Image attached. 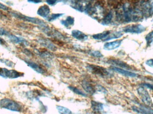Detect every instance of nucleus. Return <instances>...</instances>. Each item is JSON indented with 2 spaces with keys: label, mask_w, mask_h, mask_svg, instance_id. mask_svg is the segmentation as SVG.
<instances>
[{
  "label": "nucleus",
  "mask_w": 153,
  "mask_h": 114,
  "mask_svg": "<svg viewBox=\"0 0 153 114\" xmlns=\"http://www.w3.org/2000/svg\"><path fill=\"white\" fill-rule=\"evenodd\" d=\"M132 109L134 111L138 113L153 114V110L144 107H133Z\"/></svg>",
  "instance_id": "19"
},
{
  "label": "nucleus",
  "mask_w": 153,
  "mask_h": 114,
  "mask_svg": "<svg viewBox=\"0 0 153 114\" xmlns=\"http://www.w3.org/2000/svg\"><path fill=\"white\" fill-rule=\"evenodd\" d=\"M89 54L91 56L93 57H97V58H100V57H103V55L102 54L98 51H92L90 52Z\"/></svg>",
  "instance_id": "28"
},
{
  "label": "nucleus",
  "mask_w": 153,
  "mask_h": 114,
  "mask_svg": "<svg viewBox=\"0 0 153 114\" xmlns=\"http://www.w3.org/2000/svg\"><path fill=\"white\" fill-rule=\"evenodd\" d=\"M149 4L150 6V13L153 14V0H150Z\"/></svg>",
  "instance_id": "32"
},
{
  "label": "nucleus",
  "mask_w": 153,
  "mask_h": 114,
  "mask_svg": "<svg viewBox=\"0 0 153 114\" xmlns=\"http://www.w3.org/2000/svg\"><path fill=\"white\" fill-rule=\"evenodd\" d=\"M107 63L113 66H116V67H120V68L128 69V70L132 69L131 67L126 63L117 59H109L107 61Z\"/></svg>",
  "instance_id": "9"
},
{
  "label": "nucleus",
  "mask_w": 153,
  "mask_h": 114,
  "mask_svg": "<svg viewBox=\"0 0 153 114\" xmlns=\"http://www.w3.org/2000/svg\"><path fill=\"white\" fill-rule=\"evenodd\" d=\"M12 15L17 18L19 19L25 21H28V22H31V23H34L35 24L39 26L40 27L45 26L47 24L43 21L39 19V18H31V17H28V16H25L21 13H19L16 12H11Z\"/></svg>",
  "instance_id": "4"
},
{
  "label": "nucleus",
  "mask_w": 153,
  "mask_h": 114,
  "mask_svg": "<svg viewBox=\"0 0 153 114\" xmlns=\"http://www.w3.org/2000/svg\"><path fill=\"white\" fill-rule=\"evenodd\" d=\"M110 69L120 74H122L124 76H127V77H135L137 76V74L129 71H126L125 69H122V68H119L118 67L112 66L111 67Z\"/></svg>",
  "instance_id": "10"
},
{
  "label": "nucleus",
  "mask_w": 153,
  "mask_h": 114,
  "mask_svg": "<svg viewBox=\"0 0 153 114\" xmlns=\"http://www.w3.org/2000/svg\"><path fill=\"white\" fill-rule=\"evenodd\" d=\"M152 80L153 81V79H152Z\"/></svg>",
  "instance_id": "38"
},
{
  "label": "nucleus",
  "mask_w": 153,
  "mask_h": 114,
  "mask_svg": "<svg viewBox=\"0 0 153 114\" xmlns=\"http://www.w3.org/2000/svg\"><path fill=\"white\" fill-rule=\"evenodd\" d=\"M57 0H46L47 3L49 5H54L56 4Z\"/></svg>",
  "instance_id": "31"
},
{
  "label": "nucleus",
  "mask_w": 153,
  "mask_h": 114,
  "mask_svg": "<svg viewBox=\"0 0 153 114\" xmlns=\"http://www.w3.org/2000/svg\"><path fill=\"white\" fill-rule=\"evenodd\" d=\"M0 9L8 11L9 9L8 7L6 6V5L0 3Z\"/></svg>",
  "instance_id": "35"
},
{
  "label": "nucleus",
  "mask_w": 153,
  "mask_h": 114,
  "mask_svg": "<svg viewBox=\"0 0 153 114\" xmlns=\"http://www.w3.org/2000/svg\"><path fill=\"white\" fill-rule=\"evenodd\" d=\"M125 22H137L143 18V12L138 9H133L129 4L126 3L123 7Z\"/></svg>",
  "instance_id": "1"
},
{
  "label": "nucleus",
  "mask_w": 153,
  "mask_h": 114,
  "mask_svg": "<svg viewBox=\"0 0 153 114\" xmlns=\"http://www.w3.org/2000/svg\"><path fill=\"white\" fill-rule=\"evenodd\" d=\"M38 53L40 57L44 58H51L53 57V55L47 51H39Z\"/></svg>",
  "instance_id": "25"
},
{
  "label": "nucleus",
  "mask_w": 153,
  "mask_h": 114,
  "mask_svg": "<svg viewBox=\"0 0 153 114\" xmlns=\"http://www.w3.org/2000/svg\"><path fill=\"white\" fill-rule=\"evenodd\" d=\"M146 40L148 46H151L153 42V31L149 33L146 37Z\"/></svg>",
  "instance_id": "26"
},
{
  "label": "nucleus",
  "mask_w": 153,
  "mask_h": 114,
  "mask_svg": "<svg viewBox=\"0 0 153 114\" xmlns=\"http://www.w3.org/2000/svg\"><path fill=\"white\" fill-rule=\"evenodd\" d=\"M112 17H113V14L112 13L110 12L103 19L101 23L104 26H108L109 25L112 20Z\"/></svg>",
  "instance_id": "22"
},
{
  "label": "nucleus",
  "mask_w": 153,
  "mask_h": 114,
  "mask_svg": "<svg viewBox=\"0 0 153 114\" xmlns=\"http://www.w3.org/2000/svg\"><path fill=\"white\" fill-rule=\"evenodd\" d=\"M24 74L15 70H9L5 68L0 67V76L4 78L16 79L23 76Z\"/></svg>",
  "instance_id": "5"
},
{
  "label": "nucleus",
  "mask_w": 153,
  "mask_h": 114,
  "mask_svg": "<svg viewBox=\"0 0 153 114\" xmlns=\"http://www.w3.org/2000/svg\"><path fill=\"white\" fill-rule=\"evenodd\" d=\"M137 92L143 102L147 105H151L152 100L147 90L143 88H140L137 89Z\"/></svg>",
  "instance_id": "7"
},
{
  "label": "nucleus",
  "mask_w": 153,
  "mask_h": 114,
  "mask_svg": "<svg viewBox=\"0 0 153 114\" xmlns=\"http://www.w3.org/2000/svg\"><path fill=\"white\" fill-rule=\"evenodd\" d=\"M39 42L41 45L46 47L51 51H56L57 50V47L48 39L41 38L39 39Z\"/></svg>",
  "instance_id": "14"
},
{
  "label": "nucleus",
  "mask_w": 153,
  "mask_h": 114,
  "mask_svg": "<svg viewBox=\"0 0 153 114\" xmlns=\"http://www.w3.org/2000/svg\"><path fill=\"white\" fill-rule=\"evenodd\" d=\"M9 39L12 43L15 44H23L27 45H28V43L27 41L23 38H21L18 37L16 36L13 35H9L8 36Z\"/></svg>",
  "instance_id": "16"
},
{
  "label": "nucleus",
  "mask_w": 153,
  "mask_h": 114,
  "mask_svg": "<svg viewBox=\"0 0 153 114\" xmlns=\"http://www.w3.org/2000/svg\"><path fill=\"white\" fill-rule=\"evenodd\" d=\"M72 35L75 39L79 41H86L88 39V36L82 31L78 30H74L72 31Z\"/></svg>",
  "instance_id": "15"
},
{
  "label": "nucleus",
  "mask_w": 153,
  "mask_h": 114,
  "mask_svg": "<svg viewBox=\"0 0 153 114\" xmlns=\"http://www.w3.org/2000/svg\"><path fill=\"white\" fill-rule=\"evenodd\" d=\"M82 86L85 92L91 95H94L96 92V89L94 86L86 80H83L82 81Z\"/></svg>",
  "instance_id": "11"
},
{
  "label": "nucleus",
  "mask_w": 153,
  "mask_h": 114,
  "mask_svg": "<svg viewBox=\"0 0 153 114\" xmlns=\"http://www.w3.org/2000/svg\"><path fill=\"white\" fill-rule=\"evenodd\" d=\"M56 109L60 114H71L72 113L71 110L67 107L61 106H56Z\"/></svg>",
  "instance_id": "23"
},
{
  "label": "nucleus",
  "mask_w": 153,
  "mask_h": 114,
  "mask_svg": "<svg viewBox=\"0 0 153 114\" xmlns=\"http://www.w3.org/2000/svg\"><path fill=\"white\" fill-rule=\"evenodd\" d=\"M69 89L71 90L74 92L75 94H77V95H79V96H82L83 97H86L87 96V95L84 92H83L82 90H80L79 89L76 88V87H73V86H70L68 87Z\"/></svg>",
  "instance_id": "24"
},
{
  "label": "nucleus",
  "mask_w": 153,
  "mask_h": 114,
  "mask_svg": "<svg viewBox=\"0 0 153 114\" xmlns=\"http://www.w3.org/2000/svg\"><path fill=\"white\" fill-rule=\"evenodd\" d=\"M142 85H143L144 87H146V88H148L153 90V85H152V84H150V83H143Z\"/></svg>",
  "instance_id": "34"
},
{
  "label": "nucleus",
  "mask_w": 153,
  "mask_h": 114,
  "mask_svg": "<svg viewBox=\"0 0 153 114\" xmlns=\"http://www.w3.org/2000/svg\"><path fill=\"white\" fill-rule=\"evenodd\" d=\"M146 63V64L148 65V66L153 68V59H151L147 60Z\"/></svg>",
  "instance_id": "33"
},
{
  "label": "nucleus",
  "mask_w": 153,
  "mask_h": 114,
  "mask_svg": "<svg viewBox=\"0 0 153 114\" xmlns=\"http://www.w3.org/2000/svg\"><path fill=\"white\" fill-rule=\"evenodd\" d=\"M122 40H118L110 43H107L104 45L103 48L107 51H111L118 48L122 43Z\"/></svg>",
  "instance_id": "12"
},
{
  "label": "nucleus",
  "mask_w": 153,
  "mask_h": 114,
  "mask_svg": "<svg viewBox=\"0 0 153 114\" xmlns=\"http://www.w3.org/2000/svg\"><path fill=\"white\" fill-rule=\"evenodd\" d=\"M10 33L3 28L0 27V36H8Z\"/></svg>",
  "instance_id": "30"
},
{
  "label": "nucleus",
  "mask_w": 153,
  "mask_h": 114,
  "mask_svg": "<svg viewBox=\"0 0 153 114\" xmlns=\"http://www.w3.org/2000/svg\"><path fill=\"white\" fill-rule=\"evenodd\" d=\"M27 1L29 3H32L34 4H38L42 2L41 0H27Z\"/></svg>",
  "instance_id": "36"
},
{
  "label": "nucleus",
  "mask_w": 153,
  "mask_h": 114,
  "mask_svg": "<svg viewBox=\"0 0 153 114\" xmlns=\"http://www.w3.org/2000/svg\"><path fill=\"white\" fill-rule=\"evenodd\" d=\"M91 108L92 110L96 113H100L104 110L103 104L102 103L96 102V101H92L91 102Z\"/></svg>",
  "instance_id": "17"
},
{
  "label": "nucleus",
  "mask_w": 153,
  "mask_h": 114,
  "mask_svg": "<svg viewBox=\"0 0 153 114\" xmlns=\"http://www.w3.org/2000/svg\"><path fill=\"white\" fill-rule=\"evenodd\" d=\"M96 90H97L99 92H102V93L104 94H106L108 93V91H107V90L104 87L102 86L101 85H97L96 86Z\"/></svg>",
  "instance_id": "29"
},
{
  "label": "nucleus",
  "mask_w": 153,
  "mask_h": 114,
  "mask_svg": "<svg viewBox=\"0 0 153 114\" xmlns=\"http://www.w3.org/2000/svg\"><path fill=\"white\" fill-rule=\"evenodd\" d=\"M5 43H6L5 41L3 39L0 37V45H4L5 44Z\"/></svg>",
  "instance_id": "37"
},
{
  "label": "nucleus",
  "mask_w": 153,
  "mask_h": 114,
  "mask_svg": "<svg viewBox=\"0 0 153 114\" xmlns=\"http://www.w3.org/2000/svg\"><path fill=\"white\" fill-rule=\"evenodd\" d=\"M0 107L13 112H20L22 111L21 105L16 101L9 99H3L0 100Z\"/></svg>",
  "instance_id": "3"
},
{
  "label": "nucleus",
  "mask_w": 153,
  "mask_h": 114,
  "mask_svg": "<svg viewBox=\"0 0 153 114\" xmlns=\"http://www.w3.org/2000/svg\"><path fill=\"white\" fill-rule=\"evenodd\" d=\"M146 30V28L141 24L132 25L127 26L123 29V31L125 33L133 34H141Z\"/></svg>",
  "instance_id": "6"
},
{
  "label": "nucleus",
  "mask_w": 153,
  "mask_h": 114,
  "mask_svg": "<svg viewBox=\"0 0 153 114\" xmlns=\"http://www.w3.org/2000/svg\"><path fill=\"white\" fill-rule=\"evenodd\" d=\"M64 15L63 13H56V14H52L51 16H49V18L47 19L48 21L49 22L53 21L55 20L56 19L60 17H62V16Z\"/></svg>",
  "instance_id": "27"
},
{
  "label": "nucleus",
  "mask_w": 153,
  "mask_h": 114,
  "mask_svg": "<svg viewBox=\"0 0 153 114\" xmlns=\"http://www.w3.org/2000/svg\"><path fill=\"white\" fill-rule=\"evenodd\" d=\"M37 14L40 17L44 18H48L49 17L50 9L49 6L47 5H44L40 6L37 11Z\"/></svg>",
  "instance_id": "13"
},
{
  "label": "nucleus",
  "mask_w": 153,
  "mask_h": 114,
  "mask_svg": "<svg viewBox=\"0 0 153 114\" xmlns=\"http://www.w3.org/2000/svg\"><path fill=\"white\" fill-rule=\"evenodd\" d=\"M86 68L89 71L95 75H98L103 78H110L111 77V74L107 69L95 65H88Z\"/></svg>",
  "instance_id": "2"
},
{
  "label": "nucleus",
  "mask_w": 153,
  "mask_h": 114,
  "mask_svg": "<svg viewBox=\"0 0 153 114\" xmlns=\"http://www.w3.org/2000/svg\"><path fill=\"white\" fill-rule=\"evenodd\" d=\"M61 23L65 27L69 28L70 26H73L74 23V18L71 16H69L66 19L61 21Z\"/></svg>",
  "instance_id": "20"
},
{
  "label": "nucleus",
  "mask_w": 153,
  "mask_h": 114,
  "mask_svg": "<svg viewBox=\"0 0 153 114\" xmlns=\"http://www.w3.org/2000/svg\"><path fill=\"white\" fill-rule=\"evenodd\" d=\"M123 34L120 31H117V32H113L112 34H110L109 35L107 38L104 40V41H109L113 39H117V38H120L123 36Z\"/></svg>",
  "instance_id": "21"
},
{
  "label": "nucleus",
  "mask_w": 153,
  "mask_h": 114,
  "mask_svg": "<svg viewBox=\"0 0 153 114\" xmlns=\"http://www.w3.org/2000/svg\"><path fill=\"white\" fill-rule=\"evenodd\" d=\"M111 34L110 31H105L101 33L95 34L92 36L93 38L95 40H103V41L107 38L109 35Z\"/></svg>",
  "instance_id": "18"
},
{
  "label": "nucleus",
  "mask_w": 153,
  "mask_h": 114,
  "mask_svg": "<svg viewBox=\"0 0 153 114\" xmlns=\"http://www.w3.org/2000/svg\"><path fill=\"white\" fill-rule=\"evenodd\" d=\"M25 62L29 67L32 68L36 72L42 74H45L46 73V71L42 66L35 62L28 60H25Z\"/></svg>",
  "instance_id": "8"
}]
</instances>
